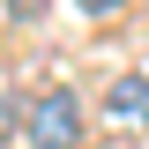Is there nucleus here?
<instances>
[{
    "instance_id": "f257e3e1",
    "label": "nucleus",
    "mask_w": 149,
    "mask_h": 149,
    "mask_svg": "<svg viewBox=\"0 0 149 149\" xmlns=\"http://www.w3.org/2000/svg\"><path fill=\"white\" fill-rule=\"evenodd\" d=\"M90 119H82V97L74 90H37L22 104V142L30 149H82Z\"/></svg>"
},
{
    "instance_id": "f03ea898",
    "label": "nucleus",
    "mask_w": 149,
    "mask_h": 149,
    "mask_svg": "<svg viewBox=\"0 0 149 149\" xmlns=\"http://www.w3.org/2000/svg\"><path fill=\"white\" fill-rule=\"evenodd\" d=\"M104 127L127 142H149V74H112L104 82Z\"/></svg>"
}]
</instances>
